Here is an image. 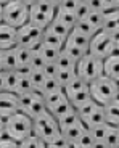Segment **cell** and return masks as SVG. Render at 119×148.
Returning <instances> with one entry per match:
<instances>
[{"instance_id":"obj_1","label":"cell","mask_w":119,"mask_h":148,"mask_svg":"<svg viewBox=\"0 0 119 148\" xmlns=\"http://www.w3.org/2000/svg\"><path fill=\"white\" fill-rule=\"evenodd\" d=\"M31 16V5L24 3L23 0H10L7 3H2L0 8V19L5 24L13 27H21L29 23Z\"/></svg>"},{"instance_id":"obj_2","label":"cell","mask_w":119,"mask_h":148,"mask_svg":"<svg viewBox=\"0 0 119 148\" xmlns=\"http://www.w3.org/2000/svg\"><path fill=\"white\" fill-rule=\"evenodd\" d=\"M90 93L92 98L95 101H98L100 105H108L109 101L119 98V81L109 77L106 74L100 76L98 79H95L93 82H90Z\"/></svg>"},{"instance_id":"obj_3","label":"cell","mask_w":119,"mask_h":148,"mask_svg":"<svg viewBox=\"0 0 119 148\" xmlns=\"http://www.w3.org/2000/svg\"><path fill=\"white\" fill-rule=\"evenodd\" d=\"M2 130H7L13 138L21 142L24 137H27L29 134L34 132V119L29 114L18 111L13 116H10L5 126H0Z\"/></svg>"},{"instance_id":"obj_4","label":"cell","mask_w":119,"mask_h":148,"mask_svg":"<svg viewBox=\"0 0 119 148\" xmlns=\"http://www.w3.org/2000/svg\"><path fill=\"white\" fill-rule=\"evenodd\" d=\"M76 71H77L79 77H82L85 82L90 84L105 74V60L98 58L89 52L77 61Z\"/></svg>"},{"instance_id":"obj_5","label":"cell","mask_w":119,"mask_h":148,"mask_svg":"<svg viewBox=\"0 0 119 148\" xmlns=\"http://www.w3.org/2000/svg\"><path fill=\"white\" fill-rule=\"evenodd\" d=\"M116 39H118V37H116L114 34L108 32V31H105V29H100L92 37L89 52L92 53V55L101 58V60L108 58L109 55H113V53L118 50V40H116Z\"/></svg>"},{"instance_id":"obj_6","label":"cell","mask_w":119,"mask_h":148,"mask_svg":"<svg viewBox=\"0 0 119 148\" xmlns=\"http://www.w3.org/2000/svg\"><path fill=\"white\" fill-rule=\"evenodd\" d=\"M56 10H58V7H55L50 0H37L31 5L29 23L42 27V29H47L50 23L55 19Z\"/></svg>"},{"instance_id":"obj_7","label":"cell","mask_w":119,"mask_h":148,"mask_svg":"<svg viewBox=\"0 0 119 148\" xmlns=\"http://www.w3.org/2000/svg\"><path fill=\"white\" fill-rule=\"evenodd\" d=\"M34 132L49 142L50 138L55 137L58 132H61V127H60L58 119H56L50 111H47L44 114L34 118Z\"/></svg>"},{"instance_id":"obj_8","label":"cell","mask_w":119,"mask_h":148,"mask_svg":"<svg viewBox=\"0 0 119 148\" xmlns=\"http://www.w3.org/2000/svg\"><path fill=\"white\" fill-rule=\"evenodd\" d=\"M45 29L36 26L32 23H26L18 29V45L27 48H37L42 44Z\"/></svg>"},{"instance_id":"obj_9","label":"cell","mask_w":119,"mask_h":148,"mask_svg":"<svg viewBox=\"0 0 119 148\" xmlns=\"http://www.w3.org/2000/svg\"><path fill=\"white\" fill-rule=\"evenodd\" d=\"M19 111V95L16 92L0 93V126H5L10 116Z\"/></svg>"},{"instance_id":"obj_10","label":"cell","mask_w":119,"mask_h":148,"mask_svg":"<svg viewBox=\"0 0 119 148\" xmlns=\"http://www.w3.org/2000/svg\"><path fill=\"white\" fill-rule=\"evenodd\" d=\"M18 45V27L0 24V48H15Z\"/></svg>"},{"instance_id":"obj_11","label":"cell","mask_w":119,"mask_h":148,"mask_svg":"<svg viewBox=\"0 0 119 148\" xmlns=\"http://www.w3.org/2000/svg\"><path fill=\"white\" fill-rule=\"evenodd\" d=\"M19 82V69H10L0 73V90L2 92H16Z\"/></svg>"},{"instance_id":"obj_12","label":"cell","mask_w":119,"mask_h":148,"mask_svg":"<svg viewBox=\"0 0 119 148\" xmlns=\"http://www.w3.org/2000/svg\"><path fill=\"white\" fill-rule=\"evenodd\" d=\"M0 69L2 71L18 69L16 47L15 48H2V50H0Z\"/></svg>"},{"instance_id":"obj_13","label":"cell","mask_w":119,"mask_h":148,"mask_svg":"<svg viewBox=\"0 0 119 148\" xmlns=\"http://www.w3.org/2000/svg\"><path fill=\"white\" fill-rule=\"evenodd\" d=\"M105 74L119 81V48L108 58H105Z\"/></svg>"},{"instance_id":"obj_14","label":"cell","mask_w":119,"mask_h":148,"mask_svg":"<svg viewBox=\"0 0 119 148\" xmlns=\"http://www.w3.org/2000/svg\"><path fill=\"white\" fill-rule=\"evenodd\" d=\"M105 31L114 34L116 37L119 36V10L114 8L111 11H106V18H105Z\"/></svg>"},{"instance_id":"obj_15","label":"cell","mask_w":119,"mask_h":148,"mask_svg":"<svg viewBox=\"0 0 119 148\" xmlns=\"http://www.w3.org/2000/svg\"><path fill=\"white\" fill-rule=\"evenodd\" d=\"M87 129H89V127H87V124L81 119V121H77L76 124H72V126H69V127H66V129H63L61 132H63L64 135H66V137L69 138L71 142H72V143H76V142H77V138L81 137V135L85 132Z\"/></svg>"},{"instance_id":"obj_16","label":"cell","mask_w":119,"mask_h":148,"mask_svg":"<svg viewBox=\"0 0 119 148\" xmlns=\"http://www.w3.org/2000/svg\"><path fill=\"white\" fill-rule=\"evenodd\" d=\"M34 55V48H27V47H21L16 45V58H18V69L23 68H29L31 60Z\"/></svg>"},{"instance_id":"obj_17","label":"cell","mask_w":119,"mask_h":148,"mask_svg":"<svg viewBox=\"0 0 119 148\" xmlns=\"http://www.w3.org/2000/svg\"><path fill=\"white\" fill-rule=\"evenodd\" d=\"M105 113H106V122H109L111 126H119V98L105 105Z\"/></svg>"},{"instance_id":"obj_18","label":"cell","mask_w":119,"mask_h":148,"mask_svg":"<svg viewBox=\"0 0 119 148\" xmlns=\"http://www.w3.org/2000/svg\"><path fill=\"white\" fill-rule=\"evenodd\" d=\"M76 108H74V105L71 103V100L69 98H64L63 101H60L58 105H55L53 108H50V113H52L53 116H55L56 119H61L63 116H66V114H69L71 111H74Z\"/></svg>"},{"instance_id":"obj_19","label":"cell","mask_w":119,"mask_h":148,"mask_svg":"<svg viewBox=\"0 0 119 148\" xmlns=\"http://www.w3.org/2000/svg\"><path fill=\"white\" fill-rule=\"evenodd\" d=\"M66 40H68V39H64V37L58 36V34L52 32V31H49V29H45L44 39H42V42H44V44L50 45V47H55V48H58V50H63Z\"/></svg>"},{"instance_id":"obj_20","label":"cell","mask_w":119,"mask_h":148,"mask_svg":"<svg viewBox=\"0 0 119 148\" xmlns=\"http://www.w3.org/2000/svg\"><path fill=\"white\" fill-rule=\"evenodd\" d=\"M111 124L109 122H101V124H97V126L93 127H89L90 132H92V135L95 137V140L98 142V147H101L105 142V138H106V135H108L109 129H111Z\"/></svg>"},{"instance_id":"obj_21","label":"cell","mask_w":119,"mask_h":148,"mask_svg":"<svg viewBox=\"0 0 119 148\" xmlns=\"http://www.w3.org/2000/svg\"><path fill=\"white\" fill-rule=\"evenodd\" d=\"M68 98L71 100V103L74 105L76 110H77L79 106H82L85 101H89L90 98H92V93H90V85H89V87H85V89L79 90V92H74V93H71V95H68Z\"/></svg>"},{"instance_id":"obj_22","label":"cell","mask_w":119,"mask_h":148,"mask_svg":"<svg viewBox=\"0 0 119 148\" xmlns=\"http://www.w3.org/2000/svg\"><path fill=\"white\" fill-rule=\"evenodd\" d=\"M74 31H76V32H79V34H82V36L89 37V39H92V37L98 32V29L93 26L87 18L85 19H79L77 24L74 26Z\"/></svg>"},{"instance_id":"obj_23","label":"cell","mask_w":119,"mask_h":148,"mask_svg":"<svg viewBox=\"0 0 119 148\" xmlns=\"http://www.w3.org/2000/svg\"><path fill=\"white\" fill-rule=\"evenodd\" d=\"M19 147L26 148V147H36V148H40V147H49V142L42 138L40 135H37L36 132L29 134L27 137H24L21 142H19Z\"/></svg>"},{"instance_id":"obj_24","label":"cell","mask_w":119,"mask_h":148,"mask_svg":"<svg viewBox=\"0 0 119 148\" xmlns=\"http://www.w3.org/2000/svg\"><path fill=\"white\" fill-rule=\"evenodd\" d=\"M90 40H92V39L82 36V34H79V32H76L74 29L71 31L69 37H68V42L74 44L76 47L82 48V50H85V52H89V48H90Z\"/></svg>"},{"instance_id":"obj_25","label":"cell","mask_w":119,"mask_h":148,"mask_svg":"<svg viewBox=\"0 0 119 148\" xmlns=\"http://www.w3.org/2000/svg\"><path fill=\"white\" fill-rule=\"evenodd\" d=\"M55 18L60 19L61 23H64L66 26H69L71 29H74V26L77 24V21H79L76 11H66V10H56Z\"/></svg>"},{"instance_id":"obj_26","label":"cell","mask_w":119,"mask_h":148,"mask_svg":"<svg viewBox=\"0 0 119 148\" xmlns=\"http://www.w3.org/2000/svg\"><path fill=\"white\" fill-rule=\"evenodd\" d=\"M101 122H106V113H105L103 105H98L95 108V111L90 114V118L85 121V124H87V127H93L97 124H101Z\"/></svg>"},{"instance_id":"obj_27","label":"cell","mask_w":119,"mask_h":148,"mask_svg":"<svg viewBox=\"0 0 119 148\" xmlns=\"http://www.w3.org/2000/svg\"><path fill=\"white\" fill-rule=\"evenodd\" d=\"M74 147L76 148H93V147H98V142L95 140V137L92 135L90 129H87L85 132L77 138V142L74 143Z\"/></svg>"},{"instance_id":"obj_28","label":"cell","mask_w":119,"mask_h":148,"mask_svg":"<svg viewBox=\"0 0 119 148\" xmlns=\"http://www.w3.org/2000/svg\"><path fill=\"white\" fill-rule=\"evenodd\" d=\"M98 105H100L98 101H95L93 98H90L89 101H85V103L82 105V106H79V108H77V114H79V118H81L82 121L85 122L87 119L90 118V114H92L93 111H95V108H97Z\"/></svg>"},{"instance_id":"obj_29","label":"cell","mask_w":119,"mask_h":148,"mask_svg":"<svg viewBox=\"0 0 119 148\" xmlns=\"http://www.w3.org/2000/svg\"><path fill=\"white\" fill-rule=\"evenodd\" d=\"M56 64H58L60 68H66V69H76L77 61H76L66 50H61L60 55H58V58H56Z\"/></svg>"},{"instance_id":"obj_30","label":"cell","mask_w":119,"mask_h":148,"mask_svg":"<svg viewBox=\"0 0 119 148\" xmlns=\"http://www.w3.org/2000/svg\"><path fill=\"white\" fill-rule=\"evenodd\" d=\"M64 98H68V95H66V92H64V89L61 87L60 90H55V92H52V93H47L45 95V103H47V108H53L55 105H58L60 101H63Z\"/></svg>"},{"instance_id":"obj_31","label":"cell","mask_w":119,"mask_h":148,"mask_svg":"<svg viewBox=\"0 0 119 148\" xmlns=\"http://www.w3.org/2000/svg\"><path fill=\"white\" fill-rule=\"evenodd\" d=\"M49 31H52V32H55V34H58V36H61V37H64V39H68L69 37V34H71V27L69 26H66L64 23H61L60 19H53L52 23H50V26L47 27Z\"/></svg>"},{"instance_id":"obj_32","label":"cell","mask_w":119,"mask_h":148,"mask_svg":"<svg viewBox=\"0 0 119 148\" xmlns=\"http://www.w3.org/2000/svg\"><path fill=\"white\" fill-rule=\"evenodd\" d=\"M66 147H74V143L63 132H58L55 137H52L49 140V148H66Z\"/></svg>"},{"instance_id":"obj_33","label":"cell","mask_w":119,"mask_h":148,"mask_svg":"<svg viewBox=\"0 0 119 148\" xmlns=\"http://www.w3.org/2000/svg\"><path fill=\"white\" fill-rule=\"evenodd\" d=\"M37 50H39V53L47 60V61H56L60 52H61V50H58V48H55V47H50V45L44 44V42L37 47Z\"/></svg>"},{"instance_id":"obj_34","label":"cell","mask_w":119,"mask_h":148,"mask_svg":"<svg viewBox=\"0 0 119 148\" xmlns=\"http://www.w3.org/2000/svg\"><path fill=\"white\" fill-rule=\"evenodd\" d=\"M77 76V71L76 69H66V68H60L58 74H56V81L61 84V87H66L72 79Z\"/></svg>"},{"instance_id":"obj_35","label":"cell","mask_w":119,"mask_h":148,"mask_svg":"<svg viewBox=\"0 0 119 148\" xmlns=\"http://www.w3.org/2000/svg\"><path fill=\"white\" fill-rule=\"evenodd\" d=\"M29 77L32 81L34 87H44L45 81H47V74L44 73V69H32V68H29Z\"/></svg>"},{"instance_id":"obj_36","label":"cell","mask_w":119,"mask_h":148,"mask_svg":"<svg viewBox=\"0 0 119 148\" xmlns=\"http://www.w3.org/2000/svg\"><path fill=\"white\" fill-rule=\"evenodd\" d=\"M101 147H108V148H118L119 147V132H118V127L116 126H113L109 129L108 135H106V138H105Z\"/></svg>"},{"instance_id":"obj_37","label":"cell","mask_w":119,"mask_h":148,"mask_svg":"<svg viewBox=\"0 0 119 148\" xmlns=\"http://www.w3.org/2000/svg\"><path fill=\"white\" fill-rule=\"evenodd\" d=\"M105 18H106V11H90V15L87 16V19H89V21L92 23V24L97 27L98 31L103 29Z\"/></svg>"},{"instance_id":"obj_38","label":"cell","mask_w":119,"mask_h":148,"mask_svg":"<svg viewBox=\"0 0 119 148\" xmlns=\"http://www.w3.org/2000/svg\"><path fill=\"white\" fill-rule=\"evenodd\" d=\"M77 121H81V118H79V114H77V110L71 111L69 114H66V116H63L61 119H58L61 130L66 129V127H69V126H72V124H76Z\"/></svg>"},{"instance_id":"obj_39","label":"cell","mask_w":119,"mask_h":148,"mask_svg":"<svg viewBox=\"0 0 119 148\" xmlns=\"http://www.w3.org/2000/svg\"><path fill=\"white\" fill-rule=\"evenodd\" d=\"M63 50H66V52L69 53V55L76 60V61H79V60H81L82 56L85 55V53H89V52H85V50H82V48L76 47L74 44H71V42H68V40H66V44H64Z\"/></svg>"},{"instance_id":"obj_40","label":"cell","mask_w":119,"mask_h":148,"mask_svg":"<svg viewBox=\"0 0 119 148\" xmlns=\"http://www.w3.org/2000/svg\"><path fill=\"white\" fill-rule=\"evenodd\" d=\"M47 63H49V61H47V60L39 53L37 48H34V55H32V60H31L29 68H32V69H44Z\"/></svg>"},{"instance_id":"obj_41","label":"cell","mask_w":119,"mask_h":148,"mask_svg":"<svg viewBox=\"0 0 119 148\" xmlns=\"http://www.w3.org/2000/svg\"><path fill=\"white\" fill-rule=\"evenodd\" d=\"M0 145H2L3 148H7V147L15 148V147H19V142L16 140V138L11 137L7 130H2V132H0Z\"/></svg>"},{"instance_id":"obj_42","label":"cell","mask_w":119,"mask_h":148,"mask_svg":"<svg viewBox=\"0 0 119 148\" xmlns=\"http://www.w3.org/2000/svg\"><path fill=\"white\" fill-rule=\"evenodd\" d=\"M42 89H44V93L47 95V93H52V92H55V90H60L61 89V84L56 81V77H47V81H45Z\"/></svg>"},{"instance_id":"obj_43","label":"cell","mask_w":119,"mask_h":148,"mask_svg":"<svg viewBox=\"0 0 119 148\" xmlns=\"http://www.w3.org/2000/svg\"><path fill=\"white\" fill-rule=\"evenodd\" d=\"M58 71H60V66L56 64V61H49L44 68V73L47 74V77H56Z\"/></svg>"},{"instance_id":"obj_44","label":"cell","mask_w":119,"mask_h":148,"mask_svg":"<svg viewBox=\"0 0 119 148\" xmlns=\"http://www.w3.org/2000/svg\"><path fill=\"white\" fill-rule=\"evenodd\" d=\"M79 7L77 0H61V3L58 5V10H66V11H76Z\"/></svg>"},{"instance_id":"obj_45","label":"cell","mask_w":119,"mask_h":148,"mask_svg":"<svg viewBox=\"0 0 119 148\" xmlns=\"http://www.w3.org/2000/svg\"><path fill=\"white\" fill-rule=\"evenodd\" d=\"M90 7H89V3H79V7H77V10H76V15H77V18L79 19H85L87 16L90 15Z\"/></svg>"},{"instance_id":"obj_46","label":"cell","mask_w":119,"mask_h":148,"mask_svg":"<svg viewBox=\"0 0 119 148\" xmlns=\"http://www.w3.org/2000/svg\"><path fill=\"white\" fill-rule=\"evenodd\" d=\"M89 7L92 11H106L103 0H89Z\"/></svg>"},{"instance_id":"obj_47","label":"cell","mask_w":119,"mask_h":148,"mask_svg":"<svg viewBox=\"0 0 119 148\" xmlns=\"http://www.w3.org/2000/svg\"><path fill=\"white\" fill-rule=\"evenodd\" d=\"M105 3V8H106V11H111L116 8V0H103Z\"/></svg>"},{"instance_id":"obj_48","label":"cell","mask_w":119,"mask_h":148,"mask_svg":"<svg viewBox=\"0 0 119 148\" xmlns=\"http://www.w3.org/2000/svg\"><path fill=\"white\" fill-rule=\"evenodd\" d=\"M23 2H24V3H27V5H32L34 2H37V0H23Z\"/></svg>"},{"instance_id":"obj_49","label":"cell","mask_w":119,"mask_h":148,"mask_svg":"<svg viewBox=\"0 0 119 148\" xmlns=\"http://www.w3.org/2000/svg\"><path fill=\"white\" fill-rule=\"evenodd\" d=\"M79 3H89V0H77Z\"/></svg>"},{"instance_id":"obj_50","label":"cell","mask_w":119,"mask_h":148,"mask_svg":"<svg viewBox=\"0 0 119 148\" xmlns=\"http://www.w3.org/2000/svg\"><path fill=\"white\" fill-rule=\"evenodd\" d=\"M7 2H10V0H0V3H7Z\"/></svg>"},{"instance_id":"obj_51","label":"cell","mask_w":119,"mask_h":148,"mask_svg":"<svg viewBox=\"0 0 119 148\" xmlns=\"http://www.w3.org/2000/svg\"><path fill=\"white\" fill-rule=\"evenodd\" d=\"M116 8L119 10V0H116Z\"/></svg>"},{"instance_id":"obj_52","label":"cell","mask_w":119,"mask_h":148,"mask_svg":"<svg viewBox=\"0 0 119 148\" xmlns=\"http://www.w3.org/2000/svg\"><path fill=\"white\" fill-rule=\"evenodd\" d=\"M116 40H118V48H119V36H118V39H116Z\"/></svg>"},{"instance_id":"obj_53","label":"cell","mask_w":119,"mask_h":148,"mask_svg":"<svg viewBox=\"0 0 119 148\" xmlns=\"http://www.w3.org/2000/svg\"><path fill=\"white\" fill-rule=\"evenodd\" d=\"M116 127H118V132H119V126H116Z\"/></svg>"}]
</instances>
